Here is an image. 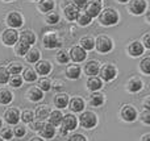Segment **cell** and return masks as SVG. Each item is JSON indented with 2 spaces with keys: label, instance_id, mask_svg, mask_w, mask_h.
<instances>
[{
  "label": "cell",
  "instance_id": "11",
  "mask_svg": "<svg viewBox=\"0 0 150 141\" xmlns=\"http://www.w3.org/2000/svg\"><path fill=\"white\" fill-rule=\"evenodd\" d=\"M100 11H101V3L99 1V0H92V1H90L86 5L84 12L87 13L91 18H93V17H98Z\"/></svg>",
  "mask_w": 150,
  "mask_h": 141
},
{
  "label": "cell",
  "instance_id": "28",
  "mask_svg": "<svg viewBox=\"0 0 150 141\" xmlns=\"http://www.w3.org/2000/svg\"><path fill=\"white\" fill-rule=\"evenodd\" d=\"M12 99H13L12 92L8 89L1 87V89H0V104H3V106L9 104V103L12 102Z\"/></svg>",
  "mask_w": 150,
  "mask_h": 141
},
{
  "label": "cell",
  "instance_id": "10",
  "mask_svg": "<svg viewBox=\"0 0 150 141\" xmlns=\"http://www.w3.org/2000/svg\"><path fill=\"white\" fill-rule=\"evenodd\" d=\"M24 20H23V16L20 15L18 12H9L7 16V24L11 26L12 29H16V28H20L23 25Z\"/></svg>",
  "mask_w": 150,
  "mask_h": 141
},
{
  "label": "cell",
  "instance_id": "40",
  "mask_svg": "<svg viewBox=\"0 0 150 141\" xmlns=\"http://www.w3.org/2000/svg\"><path fill=\"white\" fill-rule=\"evenodd\" d=\"M38 89L41 90V91H49L50 89H52V83H50V81L47 78H41L38 81Z\"/></svg>",
  "mask_w": 150,
  "mask_h": 141
},
{
  "label": "cell",
  "instance_id": "41",
  "mask_svg": "<svg viewBox=\"0 0 150 141\" xmlns=\"http://www.w3.org/2000/svg\"><path fill=\"white\" fill-rule=\"evenodd\" d=\"M46 23L50 24V25H54V24H57L58 21H59V15L55 12H47L46 13Z\"/></svg>",
  "mask_w": 150,
  "mask_h": 141
},
{
  "label": "cell",
  "instance_id": "59",
  "mask_svg": "<svg viewBox=\"0 0 150 141\" xmlns=\"http://www.w3.org/2000/svg\"><path fill=\"white\" fill-rule=\"evenodd\" d=\"M34 1H37V0H34Z\"/></svg>",
  "mask_w": 150,
  "mask_h": 141
},
{
  "label": "cell",
  "instance_id": "54",
  "mask_svg": "<svg viewBox=\"0 0 150 141\" xmlns=\"http://www.w3.org/2000/svg\"><path fill=\"white\" fill-rule=\"evenodd\" d=\"M30 141H44L42 139H40V137H32Z\"/></svg>",
  "mask_w": 150,
  "mask_h": 141
},
{
  "label": "cell",
  "instance_id": "17",
  "mask_svg": "<svg viewBox=\"0 0 150 141\" xmlns=\"http://www.w3.org/2000/svg\"><path fill=\"white\" fill-rule=\"evenodd\" d=\"M62 127L66 129V131H74L75 128H76V118H75L74 115H71V113H67L66 116H63L62 119Z\"/></svg>",
  "mask_w": 150,
  "mask_h": 141
},
{
  "label": "cell",
  "instance_id": "19",
  "mask_svg": "<svg viewBox=\"0 0 150 141\" xmlns=\"http://www.w3.org/2000/svg\"><path fill=\"white\" fill-rule=\"evenodd\" d=\"M99 62L98 61H88L84 65V73L90 77H95L99 73Z\"/></svg>",
  "mask_w": 150,
  "mask_h": 141
},
{
  "label": "cell",
  "instance_id": "50",
  "mask_svg": "<svg viewBox=\"0 0 150 141\" xmlns=\"http://www.w3.org/2000/svg\"><path fill=\"white\" fill-rule=\"evenodd\" d=\"M73 3L76 5L78 8H82V7H84V5L87 4V0H73Z\"/></svg>",
  "mask_w": 150,
  "mask_h": 141
},
{
  "label": "cell",
  "instance_id": "15",
  "mask_svg": "<svg viewBox=\"0 0 150 141\" xmlns=\"http://www.w3.org/2000/svg\"><path fill=\"white\" fill-rule=\"evenodd\" d=\"M4 120L8 124H17L20 120V112H18L17 108H8L4 112Z\"/></svg>",
  "mask_w": 150,
  "mask_h": 141
},
{
  "label": "cell",
  "instance_id": "30",
  "mask_svg": "<svg viewBox=\"0 0 150 141\" xmlns=\"http://www.w3.org/2000/svg\"><path fill=\"white\" fill-rule=\"evenodd\" d=\"M49 113H50V108H49V106H46V104L40 106V107L36 110V116L40 121H42L46 118H49Z\"/></svg>",
  "mask_w": 150,
  "mask_h": 141
},
{
  "label": "cell",
  "instance_id": "1",
  "mask_svg": "<svg viewBox=\"0 0 150 141\" xmlns=\"http://www.w3.org/2000/svg\"><path fill=\"white\" fill-rule=\"evenodd\" d=\"M119 12L113 8H105V9H101L99 13V21H100L101 25L104 26H111L115 24L119 23Z\"/></svg>",
  "mask_w": 150,
  "mask_h": 141
},
{
  "label": "cell",
  "instance_id": "13",
  "mask_svg": "<svg viewBox=\"0 0 150 141\" xmlns=\"http://www.w3.org/2000/svg\"><path fill=\"white\" fill-rule=\"evenodd\" d=\"M69 55H70V58L74 62H82V61H84L86 57H87V52L83 50L80 46H73L70 53H69Z\"/></svg>",
  "mask_w": 150,
  "mask_h": 141
},
{
  "label": "cell",
  "instance_id": "53",
  "mask_svg": "<svg viewBox=\"0 0 150 141\" xmlns=\"http://www.w3.org/2000/svg\"><path fill=\"white\" fill-rule=\"evenodd\" d=\"M67 132H69V131H66V129L63 128V127H61V129H59V133L62 135V136H66V135H67Z\"/></svg>",
  "mask_w": 150,
  "mask_h": 141
},
{
  "label": "cell",
  "instance_id": "16",
  "mask_svg": "<svg viewBox=\"0 0 150 141\" xmlns=\"http://www.w3.org/2000/svg\"><path fill=\"white\" fill-rule=\"evenodd\" d=\"M18 41H21V42H24V44L30 46L32 44L36 42V34H34L30 29H25V30H23L20 34H18Z\"/></svg>",
  "mask_w": 150,
  "mask_h": 141
},
{
  "label": "cell",
  "instance_id": "44",
  "mask_svg": "<svg viewBox=\"0 0 150 141\" xmlns=\"http://www.w3.org/2000/svg\"><path fill=\"white\" fill-rule=\"evenodd\" d=\"M12 132L16 137H23V136H25L26 129H25V127H23V125H17Z\"/></svg>",
  "mask_w": 150,
  "mask_h": 141
},
{
  "label": "cell",
  "instance_id": "26",
  "mask_svg": "<svg viewBox=\"0 0 150 141\" xmlns=\"http://www.w3.org/2000/svg\"><path fill=\"white\" fill-rule=\"evenodd\" d=\"M26 95H28L30 102H38V100H41L42 98H44V92H42L38 87H30Z\"/></svg>",
  "mask_w": 150,
  "mask_h": 141
},
{
  "label": "cell",
  "instance_id": "55",
  "mask_svg": "<svg viewBox=\"0 0 150 141\" xmlns=\"http://www.w3.org/2000/svg\"><path fill=\"white\" fill-rule=\"evenodd\" d=\"M119 1H120V3H128L129 0H119Z\"/></svg>",
  "mask_w": 150,
  "mask_h": 141
},
{
  "label": "cell",
  "instance_id": "49",
  "mask_svg": "<svg viewBox=\"0 0 150 141\" xmlns=\"http://www.w3.org/2000/svg\"><path fill=\"white\" fill-rule=\"evenodd\" d=\"M42 125H44L42 121H36V123L32 124V129H33V131H40V129L42 128Z\"/></svg>",
  "mask_w": 150,
  "mask_h": 141
},
{
  "label": "cell",
  "instance_id": "42",
  "mask_svg": "<svg viewBox=\"0 0 150 141\" xmlns=\"http://www.w3.org/2000/svg\"><path fill=\"white\" fill-rule=\"evenodd\" d=\"M11 78V74L5 67H0V84H5Z\"/></svg>",
  "mask_w": 150,
  "mask_h": 141
},
{
  "label": "cell",
  "instance_id": "27",
  "mask_svg": "<svg viewBox=\"0 0 150 141\" xmlns=\"http://www.w3.org/2000/svg\"><path fill=\"white\" fill-rule=\"evenodd\" d=\"M80 73H82V70L78 65H69L66 67V75L70 79H78L80 77Z\"/></svg>",
  "mask_w": 150,
  "mask_h": 141
},
{
  "label": "cell",
  "instance_id": "58",
  "mask_svg": "<svg viewBox=\"0 0 150 141\" xmlns=\"http://www.w3.org/2000/svg\"><path fill=\"white\" fill-rule=\"evenodd\" d=\"M0 141H4V140H3V139H1V137H0Z\"/></svg>",
  "mask_w": 150,
  "mask_h": 141
},
{
  "label": "cell",
  "instance_id": "47",
  "mask_svg": "<svg viewBox=\"0 0 150 141\" xmlns=\"http://www.w3.org/2000/svg\"><path fill=\"white\" fill-rule=\"evenodd\" d=\"M67 141H87V139L82 133H75V135H71Z\"/></svg>",
  "mask_w": 150,
  "mask_h": 141
},
{
  "label": "cell",
  "instance_id": "37",
  "mask_svg": "<svg viewBox=\"0 0 150 141\" xmlns=\"http://www.w3.org/2000/svg\"><path fill=\"white\" fill-rule=\"evenodd\" d=\"M55 57H57L58 62L63 63V65H65V63H67L69 61H70V55H69V52L66 49H61L59 52L57 53V55H55Z\"/></svg>",
  "mask_w": 150,
  "mask_h": 141
},
{
  "label": "cell",
  "instance_id": "48",
  "mask_svg": "<svg viewBox=\"0 0 150 141\" xmlns=\"http://www.w3.org/2000/svg\"><path fill=\"white\" fill-rule=\"evenodd\" d=\"M144 47H146V49H150V33H146L145 36H144Z\"/></svg>",
  "mask_w": 150,
  "mask_h": 141
},
{
  "label": "cell",
  "instance_id": "24",
  "mask_svg": "<svg viewBox=\"0 0 150 141\" xmlns=\"http://www.w3.org/2000/svg\"><path fill=\"white\" fill-rule=\"evenodd\" d=\"M70 108H71V111H74V112H82V111L84 110V100H83L80 96L73 98L70 102Z\"/></svg>",
  "mask_w": 150,
  "mask_h": 141
},
{
  "label": "cell",
  "instance_id": "31",
  "mask_svg": "<svg viewBox=\"0 0 150 141\" xmlns=\"http://www.w3.org/2000/svg\"><path fill=\"white\" fill-rule=\"evenodd\" d=\"M23 63L21 62H17V61H13V62L9 63V66H8V73L11 74V75H18V74L23 71Z\"/></svg>",
  "mask_w": 150,
  "mask_h": 141
},
{
  "label": "cell",
  "instance_id": "52",
  "mask_svg": "<svg viewBox=\"0 0 150 141\" xmlns=\"http://www.w3.org/2000/svg\"><path fill=\"white\" fill-rule=\"evenodd\" d=\"M141 141H150V133H146L142 136V139H141Z\"/></svg>",
  "mask_w": 150,
  "mask_h": 141
},
{
  "label": "cell",
  "instance_id": "21",
  "mask_svg": "<svg viewBox=\"0 0 150 141\" xmlns=\"http://www.w3.org/2000/svg\"><path fill=\"white\" fill-rule=\"evenodd\" d=\"M101 87H103V82H101L100 78H98V77H90L87 81V89L91 90V91H98V90H100Z\"/></svg>",
  "mask_w": 150,
  "mask_h": 141
},
{
  "label": "cell",
  "instance_id": "38",
  "mask_svg": "<svg viewBox=\"0 0 150 141\" xmlns=\"http://www.w3.org/2000/svg\"><path fill=\"white\" fill-rule=\"evenodd\" d=\"M20 119L24 121V123H32V121H33V119H34L33 111H30V110L23 111V113L20 115Z\"/></svg>",
  "mask_w": 150,
  "mask_h": 141
},
{
  "label": "cell",
  "instance_id": "45",
  "mask_svg": "<svg viewBox=\"0 0 150 141\" xmlns=\"http://www.w3.org/2000/svg\"><path fill=\"white\" fill-rule=\"evenodd\" d=\"M1 137H3V139H5V140H11V139L13 137L12 129H11V128H3V131H1Z\"/></svg>",
  "mask_w": 150,
  "mask_h": 141
},
{
  "label": "cell",
  "instance_id": "18",
  "mask_svg": "<svg viewBox=\"0 0 150 141\" xmlns=\"http://www.w3.org/2000/svg\"><path fill=\"white\" fill-rule=\"evenodd\" d=\"M36 70L37 73L40 74V75H47V74L52 71V63L49 62V61H38V62H36Z\"/></svg>",
  "mask_w": 150,
  "mask_h": 141
},
{
  "label": "cell",
  "instance_id": "35",
  "mask_svg": "<svg viewBox=\"0 0 150 141\" xmlns=\"http://www.w3.org/2000/svg\"><path fill=\"white\" fill-rule=\"evenodd\" d=\"M21 78H24V81H26V82H34L37 79L34 69H32V67L24 69V73H23V77H21Z\"/></svg>",
  "mask_w": 150,
  "mask_h": 141
},
{
  "label": "cell",
  "instance_id": "8",
  "mask_svg": "<svg viewBox=\"0 0 150 141\" xmlns=\"http://www.w3.org/2000/svg\"><path fill=\"white\" fill-rule=\"evenodd\" d=\"M120 116L125 121H134L137 119V111H136V108L133 106L125 104V106H122L121 111H120Z\"/></svg>",
  "mask_w": 150,
  "mask_h": 141
},
{
  "label": "cell",
  "instance_id": "34",
  "mask_svg": "<svg viewBox=\"0 0 150 141\" xmlns=\"http://www.w3.org/2000/svg\"><path fill=\"white\" fill-rule=\"evenodd\" d=\"M29 49H30V46L24 44V42H21V41H17L15 44V52L17 55H25L26 53L29 52Z\"/></svg>",
  "mask_w": 150,
  "mask_h": 141
},
{
  "label": "cell",
  "instance_id": "51",
  "mask_svg": "<svg viewBox=\"0 0 150 141\" xmlns=\"http://www.w3.org/2000/svg\"><path fill=\"white\" fill-rule=\"evenodd\" d=\"M144 107L146 111H150V96H146L145 102H144Z\"/></svg>",
  "mask_w": 150,
  "mask_h": 141
},
{
  "label": "cell",
  "instance_id": "46",
  "mask_svg": "<svg viewBox=\"0 0 150 141\" xmlns=\"http://www.w3.org/2000/svg\"><path fill=\"white\" fill-rule=\"evenodd\" d=\"M141 120L144 121V124H146V125H150V111H144V112H141Z\"/></svg>",
  "mask_w": 150,
  "mask_h": 141
},
{
  "label": "cell",
  "instance_id": "43",
  "mask_svg": "<svg viewBox=\"0 0 150 141\" xmlns=\"http://www.w3.org/2000/svg\"><path fill=\"white\" fill-rule=\"evenodd\" d=\"M8 82H9V84L12 87H16V89H17V87H20L21 84H23V78H21L20 75H12Z\"/></svg>",
  "mask_w": 150,
  "mask_h": 141
},
{
  "label": "cell",
  "instance_id": "5",
  "mask_svg": "<svg viewBox=\"0 0 150 141\" xmlns=\"http://www.w3.org/2000/svg\"><path fill=\"white\" fill-rule=\"evenodd\" d=\"M148 8V3L146 0H130L129 5H128V11L132 15H142Z\"/></svg>",
  "mask_w": 150,
  "mask_h": 141
},
{
  "label": "cell",
  "instance_id": "4",
  "mask_svg": "<svg viewBox=\"0 0 150 141\" xmlns=\"http://www.w3.org/2000/svg\"><path fill=\"white\" fill-rule=\"evenodd\" d=\"M42 44H44V46L47 47V49H55V47L61 46L59 38H58L57 33L53 30L46 32V33L44 34V37H42Z\"/></svg>",
  "mask_w": 150,
  "mask_h": 141
},
{
  "label": "cell",
  "instance_id": "6",
  "mask_svg": "<svg viewBox=\"0 0 150 141\" xmlns=\"http://www.w3.org/2000/svg\"><path fill=\"white\" fill-rule=\"evenodd\" d=\"M1 41H3V44L7 45V46H13V45L18 41V33L12 28L5 29L1 33Z\"/></svg>",
  "mask_w": 150,
  "mask_h": 141
},
{
  "label": "cell",
  "instance_id": "7",
  "mask_svg": "<svg viewBox=\"0 0 150 141\" xmlns=\"http://www.w3.org/2000/svg\"><path fill=\"white\" fill-rule=\"evenodd\" d=\"M116 75H117V70L112 63H105V65L100 69L101 79H104V81H107V82L113 81V79L116 78Z\"/></svg>",
  "mask_w": 150,
  "mask_h": 141
},
{
  "label": "cell",
  "instance_id": "39",
  "mask_svg": "<svg viewBox=\"0 0 150 141\" xmlns=\"http://www.w3.org/2000/svg\"><path fill=\"white\" fill-rule=\"evenodd\" d=\"M140 67H141V71H142L145 75H149L150 74V58L149 57H145L141 61Z\"/></svg>",
  "mask_w": 150,
  "mask_h": 141
},
{
  "label": "cell",
  "instance_id": "36",
  "mask_svg": "<svg viewBox=\"0 0 150 141\" xmlns=\"http://www.w3.org/2000/svg\"><path fill=\"white\" fill-rule=\"evenodd\" d=\"M76 21L80 26H86V25H90L91 21H92V18H91L86 12H79V16H78Z\"/></svg>",
  "mask_w": 150,
  "mask_h": 141
},
{
  "label": "cell",
  "instance_id": "22",
  "mask_svg": "<svg viewBox=\"0 0 150 141\" xmlns=\"http://www.w3.org/2000/svg\"><path fill=\"white\" fill-rule=\"evenodd\" d=\"M62 119H63V115L61 111H50L49 113V124H52L53 127H57V125H61L62 123Z\"/></svg>",
  "mask_w": 150,
  "mask_h": 141
},
{
  "label": "cell",
  "instance_id": "14",
  "mask_svg": "<svg viewBox=\"0 0 150 141\" xmlns=\"http://www.w3.org/2000/svg\"><path fill=\"white\" fill-rule=\"evenodd\" d=\"M127 52H128V54L132 55V57H140V55L144 53L142 42H140V41H132L127 46Z\"/></svg>",
  "mask_w": 150,
  "mask_h": 141
},
{
  "label": "cell",
  "instance_id": "2",
  "mask_svg": "<svg viewBox=\"0 0 150 141\" xmlns=\"http://www.w3.org/2000/svg\"><path fill=\"white\" fill-rule=\"evenodd\" d=\"M95 47L99 53L105 54V53H109L113 49V41L108 36H99L95 40Z\"/></svg>",
  "mask_w": 150,
  "mask_h": 141
},
{
  "label": "cell",
  "instance_id": "29",
  "mask_svg": "<svg viewBox=\"0 0 150 141\" xmlns=\"http://www.w3.org/2000/svg\"><path fill=\"white\" fill-rule=\"evenodd\" d=\"M54 104L58 108H65L69 104V95L67 94H58L54 98Z\"/></svg>",
  "mask_w": 150,
  "mask_h": 141
},
{
  "label": "cell",
  "instance_id": "23",
  "mask_svg": "<svg viewBox=\"0 0 150 141\" xmlns=\"http://www.w3.org/2000/svg\"><path fill=\"white\" fill-rule=\"evenodd\" d=\"M90 104L92 107H100L104 104V95L98 91H93L90 95Z\"/></svg>",
  "mask_w": 150,
  "mask_h": 141
},
{
  "label": "cell",
  "instance_id": "57",
  "mask_svg": "<svg viewBox=\"0 0 150 141\" xmlns=\"http://www.w3.org/2000/svg\"><path fill=\"white\" fill-rule=\"evenodd\" d=\"M4 1H8V3H9V1H13V0H4Z\"/></svg>",
  "mask_w": 150,
  "mask_h": 141
},
{
  "label": "cell",
  "instance_id": "32",
  "mask_svg": "<svg viewBox=\"0 0 150 141\" xmlns=\"http://www.w3.org/2000/svg\"><path fill=\"white\" fill-rule=\"evenodd\" d=\"M38 8L41 12H52L54 8V1L53 0H40L38 1Z\"/></svg>",
  "mask_w": 150,
  "mask_h": 141
},
{
  "label": "cell",
  "instance_id": "20",
  "mask_svg": "<svg viewBox=\"0 0 150 141\" xmlns=\"http://www.w3.org/2000/svg\"><path fill=\"white\" fill-rule=\"evenodd\" d=\"M79 46L83 50H92L95 47V40L91 36H83L79 40Z\"/></svg>",
  "mask_w": 150,
  "mask_h": 141
},
{
  "label": "cell",
  "instance_id": "25",
  "mask_svg": "<svg viewBox=\"0 0 150 141\" xmlns=\"http://www.w3.org/2000/svg\"><path fill=\"white\" fill-rule=\"evenodd\" d=\"M40 132H41V136L45 137V139H53L55 135V128L52 125V124L44 123V125H42V128L40 129Z\"/></svg>",
  "mask_w": 150,
  "mask_h": 141
},
{
  "label": "cell",
  "instance_id": "9",
  "mask_svg": "<svg viewBox=\"0 0 150 141\" xmlns=\"http://www.w3.org/2000/svg\"><path fill=\"white\" fill-rule=\"evenodd\" d=\"M142 86H144L142 81L140 78H137V77H132V78H129L125 82V90L128 92H138L142 89Z\"/></svg>",
  "mask_w": 150,
  "mask_h": 141
},
{
  "label": "cell",
  "instance_id": "33",
  "mask_svg": "<svg viewBox=\"0 0 150 141\" xmlns=\"http://www.w3.org/2000/svg\"><path fill=\"white\" fill-rule=\"evenodd\" d=\"M26 61L28 62H30V63H36V62H38V60H40V55H41V53H40V50L38 49H29V52L26 53Z\"/></svg>",
  "mask_w": 150,
  "mask_h": 141
},
{
  "label": "cell",
  "instance_id": "12",
  "mask_svg": "<svg viewBox=\"0 0 150 141\" xmlns=\"http://www.w3.org/2000/svg\"><path fill=\"white\" fill-rule=\"evenodd\" d=\"M63 12H65V16L67 20L74 21V20H76L78 16H79V8H78L74 3H69V4H66L65 7H63Z\"/></svg>",
  "mask_w": 150,
  "mask_h": 141
},
{
  "label": "cell",
  "instance_id": "56",
  "mask_svg": "<svg viewBox=\"0 0 150 141\" xmlns=\"http://www.w3.org/2000/svg\"><path fill=\"white\" fill-rule=\"evenodd\" d=\"M1 125H3V121H1V119H0V128H1Z\"/></svg>",
  "mask_w": 150,
  "mask_h": 141
},
{
  "label": "cell",
  "instance_id": "3",
  "mask_svg": "<svg viewBox=\"0 0 150 141\" xmlns=\"http://www.w3.org/2000/svg\"><path fill=\"white\" fill-rule=\"evenodd\" d=\"M79 121H80V125L84 129H91L98 124V118H96V115L93 112L86 111V112H83L82 115H80Z\"/></svg>",
  "mask_w": 150,
  "mask_h": 141
}]
</instances>
